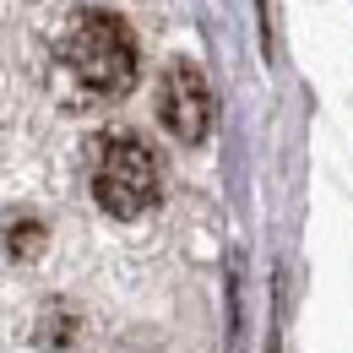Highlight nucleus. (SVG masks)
<instances>
[{
  "label": "nucleus",
  "instance_id": "1",
  "mask_svg": "<svg viewBox=\"0 0 353 353\" xmlns=\"http://www.w3.org/2000/svg\"><path fill=\"white\" fill-rule=\"evenodd\" d=\"M54 65L82 103H114L136 88V33L114 11H77L54 39Z\"/></svg>",
  "mask_w": 353,
  "mask_h": 353
},
{
  "label": "nucleus",
  "instance_id": "2",
  "mask_svg": "<svg viewBox=\"0 0 353 353\" xmlns=\"http://www.w3.org/2000/svg\"><path fill=\"white\" fill-rule=\"evenodd\" d=\"M88 185L109 218H141L158 201V158L136 131H103L88 147Z\"/></svg>",
  "mask_w": 353,
  "mask_h": 353
},
{
  "label": "nucleus",
  "instance_id": "3",
  "mask_svg": "<svg viewBox=\"0 0 353 353\" xmlns=\"http://www.w3.org/2000/svg\"><path fill=\"white\" fill-rule=\"evenodd\" d=\"M158 120L185 147H201L207 141V131H212V88H207L201 65L174 60L163 71V82H158Z\"/></svg>",
  "mask_w": 353,
  "mask_h": 353
},
{
  "label": "nucleus",
  "instance_id": "4",
  "mask_svg": "<svg viewBox=\"0 0 353 353\" xmlns=\"http://www.w3.org/2000/svg\"><path fill=\"white\" fill-rule=\"evenodd\" d=\"M44 239H49L44 218H33V212H11V223H6V256H11L17 266L39 261V256H44Z\"/></svg>",
  "mask_w": 353,
  "mask_h": 353
},
{
  "label": "nucleus",
  "instance_id": "5",
  "mask_svg": "<svg viewBox=\"0 0 353 353\" xmlns=\"http://www.w3.org/2000/svg\"><path fill=\"white\" fill-rule=\"evenodd\" d=\"M44 348H65V343H77V310L65 305H44V315H39V332H33Z\"/></svg>",
  "mask_w": 353,
  "mask_h": 353
}]
</instances>
